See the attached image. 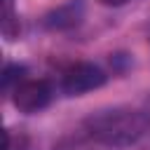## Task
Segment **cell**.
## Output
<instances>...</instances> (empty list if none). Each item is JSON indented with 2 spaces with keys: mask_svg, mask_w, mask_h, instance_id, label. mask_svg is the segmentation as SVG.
I'll list each match as a JSON object with an SVG mask.
<instances>
[{
  "mask_svg": "<svg viewBox=\"0 0 150 150\" xmlns=\"http://www.w3.org/2000/svg\"><path fill=\"white\" fill-rule=\"evenodd\" d=\"M84 131L115 150H150V115L131 108H103L89 112Z\"/></svg>",
  "mask_w": 150,
  "mask_h": 150,
  "instance_id": "cell-1",
  "label": "cell"
},
{
  "mask_svg": "<svg viewBox=\"0 0 150 150\" xmlns=\"http://www.w3.org/2000/svg\"><path fill=\"white\" fill-rule=\"evenodd\" d=\"M105 80H108V75L103 68H98L96 63H89V61H77V63H70L61 73V91L66 96H82L87 91L103 87Z\"/></svg>",
  "mask_w": 150,
  "mask_h": 150,
  "instance_id": "cell-2",
  "label": "cell"
},
{
  "mask_svg": "<svg viewBox=\"0 0 150 150\" xmlns=\"http://www.w3.org/2000/svg\"><path fill=\"white\" fill-rule=\"evenodd\" d=\"M52 96H54V89L47 80H40V77H26L23 82L16 84V89L12 91V103L19 112H26V115H33V112H40L45 110L49 103H52Z\"/></svg>",
  "mask_w": 150,
  "mask_h": 150,
  "instance_id": "cell-3",
  "label": "cell"
},
{
  "mask_svg": "<svg viewBox=\"0 0 150 150\" xmlns=\"http://www.w3.org/2000/svg\"><path fill=\"white\" fill-rule=\"evenodd\" d=\"M82 14H84L82 0H70V2L52 9L45 16V26L49 30H68V28H75L82 21Z\"/></svg>",
  "mask_w": 150,
  "mask_h": 150,
  "instance_id": "cell-4",
  "label": "cell"
},
{
  "mask_svg": "<svg viewBox=\"0 0 150 150\" xmlns=\"http://www.w3.org/2000/svg\"><path fill=\"white\" fill-rule=\"evenodd\" d=\"M52 150H115V148L105 145L103 141H98L84 131V134H68V136L59 138L52 145Z\"/></svg>",
  "mask_w": 150,
  "mask_h": 150,
  "instance_id": "cell-5",
  "label": "cell"
},
{
  "mask_svg": "<svg viewBox=\"0 0 150 150\" xmlns=\"http://www.w3.org/2000/svg\"><path fill=\"white\" fill-rule=\"evenodd\" d=\"M0 30H2V38L5 40H16L19 38V16H16V9H14V0H2V21H0Z\"/></svg>",
  "mask_w": 150,
  "mask_h": 150,
  "instance_id": "cell-6",
  "label": "cell"
},
{
  "mask_svg": "<svg viewBox=\"0 0 150 150\" xmlns=\"http://www.w3.org/2000/svg\"><path fill=\"white\" fill-rule=\"evenodd\" d=\"M26 80V66H19V63H7L5 70H2V94L5 96H12V91L16 89L19 82Z\"/></svg>",
  "mask_w": 150,
  "mask_h": 150,
  "instance_id": "cell-7",
  "label": "cell"
},
{
  "mask_svg": "<svg viewBox=\"0 0 150 150\" xmlns=\"http://www.w3.org/2000/svg\"><path fill=\"white\" fill-rule=\"evenodd\" d=\"M101 5H105V7H120V5H127L129 0H98Z\"/></svg>",
  "mask_w": 150,
  "mask_h": 150,
  "instance_id": "cell-8",
  "label": "cell"
}]
</instances>
